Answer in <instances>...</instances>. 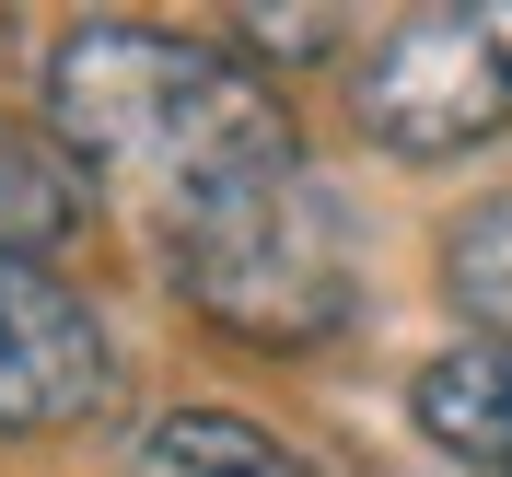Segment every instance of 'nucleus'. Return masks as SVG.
<instances>
[{"instance_id":"obj_1","label":"nucleus","mask_w":512,"mask_h":477,"mask_svg":"<svg viewBox=\"0 0 512 477\" xmlns=\"http://www.w3.org/2000/svg\"><path fill=\"white\" fill-rule=\"evenodd\" d=\"M47 128L70 140L82 175L140 187L152 222L245 187V175L303 163L280 82L175 24H70L47 47Z\"/></svg>"},{"instance_id":"obj_2","label":"nucleus","mask_w":512,"mask_h":477,"mask_svg":"<svg viewBox=\"0 0 512 477\" xmlns=\"http://www.w3.org/2000/svg\"><path fill=\"white\" fill-rule=\"evenodd\" d=\"M152 245H163L175 303L210 315L222 338H245V350H315L361 303L350 222H338L315 163H280V175H245V187L198 198V210H163Z\"/></svg>"},{"instance_id":"obj_3","label":"nucleus","mask_w":512,"mask_h":477,"mask_svg":"<svg viewBox=\"0 0 512 477\" xmlns=\"http://www.w3.org/2000/svg\"><path fill=\"white\" fill-rule=\"evenodd\" d=\"M350 117L396 163H454L512 128V0H443L384 24L350 70Z\"/></svg>"},{"instance_id":"obj_4","label":"nucleus","mask_w":512,"mask_h":477,"mask_svg":"<svg viewBox=\"0 0 512 477\" xmlns=\"http://www.w3.org/2000/svg\"><path fill=\"white\" fill-rule=\"evenodd\" d=\"M105 384H117L105 315L59 280V268L0 256V443H12V431H70V419H94Z\"/></svg>"},{"instance_id":"obj_5","label":"nucleus","mask_w":512,"mask_h":477,"mask_svg":"<svg viewBox=\"0 0 512 477\" xmlns=\"http://www.w3.org/2000/svg\"><path fill=\"white\" fill-rule=\"evenodd\" d=\"M408 419L454 454V466L512 477V338H454L443 361H419Z\"/></svg>"},{"instance_id":"obj_6","label":"nucleus","mask_w":512,"mask_h":477,"mask_svg":"<svg viewBox=\"0 0 512 477\" xmlns=\"http://www.w3.org/2000/svg\"><path fill=\"white\" fill-rule=\"evenodd\" d=\"M82 222H94V175L70 163V140L0 117V256H35L47 268Z\"/></svg>"},{"instance_id":"obj_7","label":"nucleus","mask_w":512,"mask_h":477,"mask_svg":"<svg viewBox=\"0 0 512 477\" xmlns=\"http://www.w3.org/2000/svg\"><path fill=\"white\" fill-rule=\"evenodd\" d=\"M128 466L140 477H315L280 431H256V419H233V408H163Z\"/></svg>"},{"instance_id":"obj_8","label":"nucleus","mask_w":512,"mask_h":477,"mask_svg":"<svg viewBox=\"0 0 512 477\" xmlns=\"http://www.w3.org/2000/svg\"><path fill=\"white\" fill-rule=\"evenodd\" d=\"M443 303L478 338H512V187L443 222Z\"/></svg>"}]
</instances>
